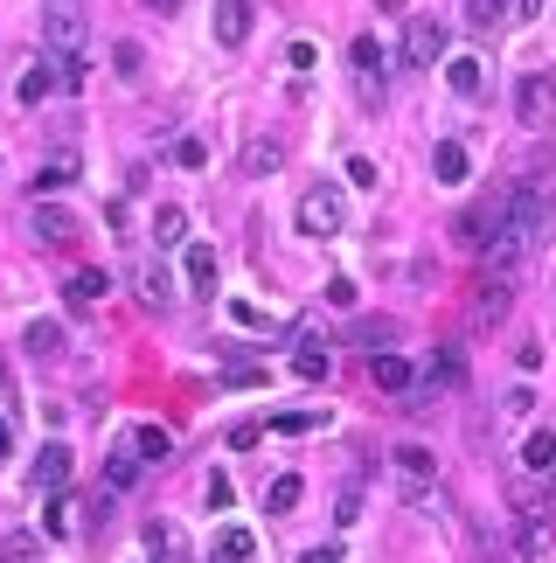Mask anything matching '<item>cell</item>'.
<instances>
[{"label": "cell", "mask_w": 556, "mask_h": 563, "mask_svg": "<svg viewBox=\"0 0 556 563\" xmlns=\"http://www.w3.org/2000/svg\"><path fill=\"white\" fill-rule=\"evenodd\" d=\"M445 84H452L459 98H480V91H487V63H480V56H452V63H445Z\"/></svg>", "instance_id": "obj_16"}, {"label": "cell", "mask_w": 556, "mask_h": 563, "mask_svg": "<svg viewBox=\"0 0 556 563\" xmlns=\"http://www.w3.org/2000/svg\"><path fill=\"white\" fill-rule=\"evenodd\" d=\"M292 376L299 383H327V348H299L292 355Z\"/></svg>", "instance_id": "obj_32"}, {"label": "cell", "mask_w": 556, "mask_h": 563, "mask_svg": "<svg viewBox=\"0 0 556 563\" xmlns=\"http://www.w3.org/2000/svg\"><path fill=\"white\" fill-rule=\"evenodd\" d=\"M431 174H438L445 188H459V181L473 174V153H466L459 140H438V153H431Z\"/></svg>", "instance_id": "obj_15"}, {"label": "cell", "mask_w": 556, "mask_h": 563, "mask_svg": "<svg viewBox=\"0 0 556 563\" xmlns=\"http://www.w3.org/2000/svg\"><path fill=\"white\" fill-rule=\"evenodd\" d=\"M508 14H515V0H466V21L473 28H501Z\"/></svg>", "instance_id": "obj_31"}, {"label": "cell", "mask_w": 556, "mask_h": 563, "mask_svg": "<svg viewBox=\"0 0 556 563\" xmlns=\"http://www.w3.org/2000/svg\"><path fill=\"white\" fill-rule=\"evenodd\" d=\"M188 285L195 292H216V251L209 244H188Z\"/></svg>", "instance_id": "obj_26"}, {"label": "cell", "mask_w": 556, "mask_h": 563, "mask_svg": "<svg viewBox=\"0 0 556 563\" xmlns=\"http://www.w3.org/2000/svg\"><path fill=\"white\" fill-rule=\"evenodd\" d=\"M397 473H404V487H411V494H424V487L438 480V459H431L424 445H397Z\"/></svg>", "instance_id": "obj_13"}, {"label": "cell", "mask_w": 556, "mask_h": 563, "mask_svg": "<svg viewBox=\"0 0 556 563\" xmlns=\"http://www.w3.org/2000/svg\"><path fill=\"white\" fill-rule=\"evenodd\" d=\"M146 7H153V14H181V0H146Z\"/></svg>", "instance_id": "obj_41"}, {"label": "cell", "mask_w": 556, "mask_h": 563, "mask_svg": "<svg viewBox=\"0 0 556 563\" xmlns=\"http://www.w3.org/2000/svg\"><path fill=\"white\" fill-rule=\"evenodd\" d=\"M133 292L146 299V306H174V285H167L160 265H133Z\"/></svg>", "instance_id": "obj_21"}, {"label": "cell", "mask_w": 556, "mask_h": 563, "mask_svg": "<svg viewBox=\"0 0 556 563\" xmlns=\"http://www.w3.org/2000/svg\"><path fill=\"white\" fill-rule=\"evenodd\" d=\"M153 244H160V251H181V244H188V216H181L174 202L153 216Z\"/></svg>", "instance_id": "obj_24"}, {"label": "cell", "mask_w": 556, "mask_h": 563, "mask_svg": "<svg viewBox=\"0 0 556 563\" xmlns=\"http://www.w3.org/2000/svg\"><path fill=\"white\" fill-rule=\"evenodd\" d=\"M459 383H466V355H459V348L445 341V348H431V362L417 369V383H411V397H404V404H431V397H452Z\"/></svg>", "instance_id": "obj_4"}, {"label": "cell", "mask_w": 556, "mask_h": 563, "mask_svg": "<svg viewBox=\"0 0 556 563\" xmlns=\"http://www.w3.org/2000/svg\"><path fill=\"white\" fill-rule=\"evenodd\" d=\"M376 7H383V14H397V7H404V0H376Z\"/></svg>", "instance_id": "obj_42"}, {"label": "cell", "mask_w": 556, "mask_h": 563, "mask_svg": "<svg viewBox=\"0 0 556 563\" xmlns=\"http://www.w3.org/2000/svg\"><path fill=\"white\" fill-rule=\"evenodd\" d=\"M355 348H369V355H390V341H397V320H355V334H348Z\"/></svg>", "instance_id": "obj_25"}, {"label": "cell", "mask_w": 556, "mask_h": 563, "mask_svg": "<svg viewBox=\"0 0 556 563\" xmlns=\"http://www.w3.org/2000/svg\"><path fill=\"white\" fill-rule=\"evenodd\" d=\"M21 341H28V355H35V362H63V341H70V334H63L56 320H28V334H21Z\"/></svg>", "instance_id": "obj_17"}, {"label": "cell", "mask_w": 556, "mask_h": 563, "mask_svg": "<svg viewBox=\"0 0 556 563\" xmlns=\"http://www.w3.org/2000/svg\"><path fill=\"white\" fill-rule=\"evenodd\" d=\"M536 411V390H508V418H529Z\"/></svg>", "instance_id": "obj_39"}, {"label": "cell", "mask_w": 556, "mask_h": 563, "mask_svg": "<svg viewBox=\"0 0 556 563\" xmlns=\"http://www.w3.org/2000/svg\"><path fill=\"white\" fill-rule=\"evenodd\" d=\"M133 480H139V459L133 452H112V459H105V494H126Z\"/></svg>", "instance_id": "obj_30"}, {"label": "cell", "mask_w": 556, "mask_h": 563, "mask_svg": "<svg viewBox=\"0 0 556 563\" xmlns=\"http://www.w3.org/2000/svg\"><path fill=\"white\" fill-rule=\"evenodd\" d=\"M133 459H139V466H160V459H174V438H167L160 424H139V431H133Z\"/></svg>", "instance_id": "obj_19"}, {"label": "cell", "mask_w": 556, "mask_h": 563, "mask_svg": "<svg viewBox=\"0 0 556 563\" xmlns=\"http://www.w3.org/2000/svg\"><path fill=\"white\" fill-rule=\"evenodd\" d=\"M0 563H42V536H28V529L0 536Z\"/></svg>", "instance_id": "obj_28"}, {"label": "cell", "mask_w": 556, "mask_h": 563, "mask_svg": "<svg viewBox=\"0 0 556 563\" xmlns=\"http://www.w3.org/2000/svg\"><path fill=\"white\" fill-rule=\"evenodd\" d=\"M7 445H14V438H7V424H0V459H7Z\"/></svg>", "instance_id": "obj_43"}, {"label": "cell", "mask_w": 556, "mask_h": 563, "mask_svg": "<svg viewBox=\"0 0 556 563\" xmlns=\"http://www.w3.org/2000/svg\"><path fill=\"white\" fill-rule=\"evenodd\" d=\"M292 223L306 230V237H341L348 230V202H341V188H327V181H313L306 195H299V209H292Z\"/></svg>", "instance_id": "obj_2"}, {"label": "cell", "mask_w": 556, "mask_h": 563, "mask_svg": "<svg viewBox=\"0 0 556 563\" xmlns=\"http://www.w3.org/2000/svg\"><path fill=\"white\" fill-rule=\"evenodd\" d=\"M522 466H529L536 480H543V473H556V431H550V424L522 438Z\"/></svg>", "instance_id": "obj_18"}, {"label": "cell", "mask_w": 556, "mask_h": 563, "mask_svg": "<svg viewBox=\"0 0 556 563\" xmlns=\"http://www.w3.org/2000/svg\"><path fill=\"white\" fill-rule=\"evenodd\" d=\"M77 522H70V501H49V515H42V536H70Z\"/></svg>", "instance_id": "obj_33"}, {"label": "cell", "mask_w": 556, "mask_h": 563, "mask_svg": "<svg viewBox=\"0 0 556 563\" xmlns=\"http://www.w3.org/2000/svg\"><path fill=\"white\" fill-rule=\"evenodd\" d=\"M299 563H341V550H334V543H320V550H306Z\"/></svg>", "instance_id": "obj_40"}, {"label": "cell", "mask_w": 556, "mask_h": 563, "mask_svg": "<svg viewBox=\"0 0 556 563\" xmlns=\"http://www.w3.org/2000/svg\"><path fill=\"white\" fill-rule=\"evenodd\" d=\"M230 313H237V327H272V320H265V313H258V306H251V299H237V306H230Z\"/></svg>", "instance_id": "obj_38"}, {"label": "cell", "mask_w": 556, "mask_h": 563, "mask_svg": "<svg viewBox=\"0 0 556 563\" xmlns=\"http://www.w3.org/2000/svg\"><path fill=\"white\" fill-rule=\"evenodd\" d=\"M216 557L223 563H251L258 557V536H251V529H223V536H216Z\"/></svg>", "instance_id": "obj_27"}, {"label": "cell", "mask_w": 556, "mask_h": 563, "mask_svg": "<svg viewBox=\"0 0 556 563\" xmlns=\"http://www.w3.org/2000/svg\"><path fill=\"white\" fill-rule=\"evenodd\" d=\"M320 418H306V411H278L272 418V431H285V438H299V431H313Z\"/></svg>", "instance_id": "obj_34"}, {"label": "cell", "mask_w": 556, "mask_h": 563, "mask_svg": "<svg viewBox=\"0 0 556 563\" xmlns=\"http://www.w3.org/2000/svg\"><path fill=\"white\" fill-rule=\"evenodd\" d=\"M515 119H522L529 133H550L556 126V77L550 70H529V77L515 84Z\"/></svg>", "instance_id": "obj_5"}, {"label": "cell", "mask_w": 556, "mask_h": 563, "mask_svg": "<svg viewBox=\"0 0 556 563\" xmlns=\"http://www.w3.org/2000/svg\"><path fill=\"white\" fill-rule=\"evenodd\" d=\"M70 181H77V160H70V153H56V160H49V167L35 174V188H42V195H63Z\"/></svg>", "instance_id": "obj_29"}, {"label": "cell", "mask_w": 556, "mask_h": 563, "mask_svg": "<svg viewBox=\"0 0 556 563\" xmlns=\"http://www.w3.org/2000/svg\"><path fill=\"white\" fill-rule=\"evenodd\" d=\"M501 223H508V188H494V195H480L473 209H459V223H452V237H459L466 251H487V244L501 237Z\"/></svg>", "instance_id": "obj_3"}, {"label": "cell", "mask_w": 556, "mask_h": 563, "mask_svg": "<svg viewBox=\"0 0 556 563\" xmlns=\"http://www.w3.org/2000/svg\"><path fill=\"white\" fill-rule=\"evenodd\" d=\"M0 397H7V362H0Z\"/></svg>", "instance_id": "obj_44"}, {"label": "cell", "mask_w": 556, "mask_h": 563, "mask_svg": "<svg viewBox=\"0 0 556 563\" xmlns=\"http://www.w3.org/2000/svg\"><path fill=\"white\" fill-rule=\"evenodd\" d=\"M299 501H306V480H299V473H278L272 487H265V508H272V515H292Z\"/></svg>", "instance_id": "obj_22"}, {"label": "cell", "mask_w": 556, "mask_h": 563, "mask_svg": "<svg viewBox=\"0 0 556 563\" xmlns=\"http://www.w3.org/2000/svg\"><path fill=\"white\" fill-rule=\"evenodd\" d=\"M28 230H35V244H49V251L77 244V216H70V209H49V202H42V209L28 216Z\"/></svg>", "instance_id": "obj_11"}, {"label": "cell", "mask_w": 556, "mask_h": 563, "mask_svg": "<svg viewBox=\"0 0 556 563\" xmlns=\"http://www.w3.org/2000/svg\"><path fill=\"white\" fill-rule=\"evenodd\" d=\"M139 536H146V557H153V563H195L188 536H181V522H167V515H153Z\"/></svg>", "instance_id": "obj_7"}, {"label": "cell", "mask_w": 556, "mask_h": 563, "mask_svg": "<svg viewBox=\"0 0 556 563\" xmlns=\"http://www.w3.org/2000/svg\"><path fill=\"white\" fill-rule=\"evenodd\" d=\"M278 167H285V146H278L272 133H258V140H244V153H237V174H244V181H272Z\"/></svg>", "instance_id": "obj_8"}, {"label": "cell", "mask_w": 556, "mask_h": 563, "mask_svg": "<svg viewBox=\"0 0 556 563\" xmlns=\"http://www.w3.org/2000/svg\"><path fill=\"white\" fill-rule=\"evenodd\" d=\"M348 181H355V188H376L383 174H376V160H362V153H355V160H348Z\"/></svg>", "instance_id": "obj_37"}, {"label": "cell", "mask_w": 556, "mask_h": 563, "mask_svg": "<svg viewBox=\"0 0 556 563\" xmlns=\"http://www.w3.org/2000/svg\"><path fill=\"white\" fill-rule=\"evenodd\" d=\"M508 306H515V279H494V272H487L480 292H473V327H494Z\"/></svg>", "instance_id": "obj_10"}, {"label": "cell", "mask_w": 556, "mask_h": 563, "mask_svg": "<svg viewBox=\"0 0 556 563\" xmlns=\"http://www.w3.org/2000/svg\"><path fill=\"white\" fill-rule=\"evenodd\" d=\"M84 42H91V21H84V7H70V0H49V7H42V49H49V63H77V56H84Z\"/></svg>", "instance_id": "obj_1"}, {"label": "cell", "mask_w": 556, "mask_h": 563, "mask_svg": "<svg viewBox=\"0 0 556 563\" xmlns=\"http://www.w3.org/2000/svg\"><path fill=\"white\" fill-rule=\"evenodd\" d=\"M404 63H411V70L445 63V21H438V14H411V21H404Z\"/></svg>", "instance_id": "obj_6"}, {"label": "cell", "mask_w": 556, "mask_h": 563, "mask_svg": "<svg viewBox=\"0 0 556 563\" xmlns=\"http://www.w3.org/2000/svg\"><path fill=\"white\" fill-rule=\"evenodd\" d=\"M251 21H258L251 0H216V42H223V49H244V42H251Z\"/></svg>", "instance_id": "obj_9"}, {"label": "cell", "mask_w": 556, "mask_h": 563, "mask_svg": "<svg viewBox=\"0 0 556 563\" xmlns=\"http://www.w3.org/2000/svg\"><path fill=\"white\" fill-rule=\"evenodd\" d=\"M174 160H181V167H209V146L202 140H174Z\"/></svg>", "instance_id": "obj_35"}, {"label": "cell", "mask_w": 556, "mask_h": 563, "mask_svg": "<svg viewBox=\"0 0 556 563\" xmlns=\"http://www.w3.org/2000/svg\"><path fill=\"white\" fill-rule=\"evenodd\" d=\"M112 63H119V77H139V70H146V56H139V42H119V56H112Z\"/></svg>", "instance_id": "obj_36"}, {"label": "cell", "mask_w": 556, "mask_h": 563, "mask_svg": "<svg viewBox=\"0 0 556 563\" xmlns=\"http://www.w3.org/2000/svg\"><path fill=\"white\" fill-rule=\"evenodd\" d=\"M49 91H56V63H28V70H21V84H14V98H21V105H42Z\"/></svg>", "instance_id": "obj_20"}, {"label": "cell", "mask_w": 556, "mask_h": 563, "mask_svg": "<svg viewBox=\"0 0 556 563\" xmlns=\"http://www.w3.org/2000/svg\"><path fill=\"white\" fill-rule=\"evenodd\" d=\"M63 292H70V306H98V299H105V292H112V279H105V272H91V265H84V272H70V285H63Z\"/></svg>", "instance_id": "obj_23"}, {"label": "cell", "mask_w": 556, "mask_h": 563, "mask_svg": "<svg viewBox=\"0 0 556 563\" xmlns=\"http://www.w3.org/2000/svg\"><path fill=\"white\" fill-rule=\"evenodd\" d=\"M28 480H35L42 494H63V487H70V445H42L35 466H28Z\"/></svg>", "instance_id": "obj_12"}, {"label": "cell", "mask_w": 556, "mask_h": 563, "mask_svg": "<svg viewBox=\"0 0 556 563\" xmlns=\"http://www.w3.org/2000/svg\"><path fill=\"white\" fill-rule=\"evenodd\" d=\"M369 376H376V390H390V397H411V383H417V369L404 362V355H376Z\"/></svg>", "instance_id": "obj_14"}]
</instances>
